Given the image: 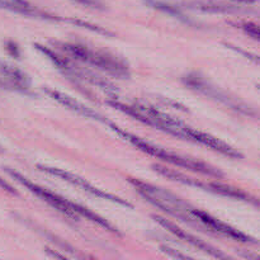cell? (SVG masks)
<instances>
[{"mask_svg":"<svg viewBox=\"0 0 260 260\" xmlns=\"http://www.w3.org/2000/svg\"><path fill=\"white\" fill-rule=\"evenodd\" d=\"M241 29L245 33H248L250 37L260 41V27H258V25L250 24V23H244V24H241Z\"/></svg>","mask_w":260,"mask_h":260,"instance_id":"cell-15","label":"cell"},{"mask_svg":"<svg viewBox=\"0 0 260 260\" xmlns=\"http://www.w3.org/2000/svg\"><path fill=\"white\" fill-rule=\"evenodd\" d=\"M0 83L5 88L14 89L18 91H27L29 89V80L18 69L0 61Z\"/></svg>","mask_w":260,"mask_h":260,"instance_id":"cell-10","label":"cell"},{"mask_svg":"<svg viewBox=\"0 0 260 260\" xmlns=\"http://www.w3.org/2000/svg\"><path fill=\"white\" fill-rule=\"evenodd\" d=\"M65 20H66V22L71 23V24H75V25H78V27L86 28V29L93 30V32L98 33V35L106 36V37H113V36H114L113 33L111 32V30L106 29V28H103V27H98V25H95V24H90V23L84 22V20L75 19V18H70V19H65Z\"/></svg>","mask_w":260,"mask_h":260,"instance_id":"cell-14","label":"cell"},{"mask_svg":"<svg viewBox=\"0 0 260 260\" xmlns=\"http://www.w3.org/2000/svg\"><path fill=\"white\" fill-rule=\"evenodd\" d=\"M184 83L187 84L189 88L200 91L203 95H207L210 96V98L216 99V101H218L220 103L229 106L231 109H235V111L240 112V113L243 114H248V116H255V112L251 111L248 106H245L244 103L239 102L238 99H233L230 95H228L225 91L220 90V89L213 86L211 83H208L207 80H205L201 75L190 74V75L185 76Z\"/></svg>","mask_w":260,"mask_h":260,"instance_id":"cell-5","label":"cell"},{"mask_svg":"<svg viewBox=\"0 0 260 260\" xmlns=\"http://www.w3.org/2000/svg\"><path fill=\"white\" fill-rule=\"evenodd\" d=\"M5 172L13 178V179L17 180L18 183L23 185V187L27 188L29 192H32L33 194H36L37 197H40L41 200L45 201L46 203H48L50 206H52L53 208L58 211V212L63 213L68 217L73 218V220H76L78 218V215L74 211V203L75 202H70L66 198L61 197V196H57L56 193L51 192V190L45 189V188L40 187V185L35 184L33 182H30L29 179H27L25 177H23L22 174H19L18 172H14V170L9 169V168H5Z\"/></svg>","mask_w":260,"mask_h":260,"instance_id":"cell-4","label":"cell"},{"mask_svg":"<svg viewBox=\"0 0 260 260\" xmlns=\"http://www.w3.org/2000/svg\"><path fill=\"white\" fill-rule=\"evenodd\" d=\"M9 2L12 3H15V4H19V5H23V7H30L29 4H28L25 0H9Z\"/></svg>","mask_w":260,"mask_h":260,"instance_id":"cell-21","label":"cell"},{"mask_svg":"<svg viewBox=\"0 0 260 260\" xmlns=\"http://www.w3.org/2000/svg\"><path fill=\"white\" fill-rule=\"evenodd\" d=\"M190 212H192V215L194 216V217H197V220L200 221V222H202L212 234H218V235L226 236V238H230L233 239V240L240 241V243L244 244H258V241H256L255 239L250 238V236H248L246 234L241 233V231L236 230V229L221 222L220 220L212 217V216L203 212V211L192 207Z\"/></svg>","mask_w":260,"mask_h":260,"instance_id":"cell-7","label":"cell"},{"mask_svg":"<svg viewBox=\"0 0 260 260\" xmlns=\"http://www.w3.org/2000/svg\"><path fill=\"white\" fill-rule=\"evenodd\" d=\"M128 182L131 183V184L136 188L137 192H139L147 202L151 203L152 206L160 208V210L164 211L165 213L170 215L172 217L178 218V220L183 221V222L192 226V228L197 229V230L208 233V229L206 228L202 222H200V221L197 220V217H194V216L192 215V212H190L192 206L188 205L187 202H184L182 198L177 197V196L173 194L172 192H168L164 188H159L156 187V185L142 182V180L129 178Z\"/></svg>","mask_w":260,"mask_h":260,"instance_id":"cell-1","label":"cell"},{"mask_svg":"<svg viewBox=\"0 0 260 260\" xmlns=\"http://www.w3.org/2000/svg\"><path fill=\"white\" fill-rule=\"evenodd\" d=\"M45 91L51 96V98L55 99L56 102H58L61 106H65L66 108H69L70 111L76 112V113L80 114V116L86 117V118L95 119V121H99V122H104V123L107 122V119L104 118V117H102L101 114H98L96 112L91 111L90 108L83 106V104L79 103L78 101L70 98V96L66 95V94L60 93V91H56V90H48V89H45Z\"/></svg>","mask_w":260,"mask_h":260,"instance_id":"cell-11","label":"cell"},{"mask_svg":"<svg viewBox=\"0 0 260 260\" xmlns=\"http://www.w3.org/2000/svg\"><path fill=\"white\" fill-rule=\"evenodd\" d=\"M231 2L241 3V4H255V3L260 2V0H231Z\"/></svg>","mask_w":260,"mask_h":260,"instance_id":"cell-20","label":"cell"},{"mask_svg":"<svg viewBox=\"0 0 260 260\" xmlns=\"http://www.w3.org/2000/svg\"><path fill=\"white\" fill-rule=\"evenodd\" d=\"M180 7L187 8V9L198 10V12L205 13H238L241 12V8L235 7V5L222 4L217 2H207V0H189V2H182Z\"/></svg>","mask_w":260,"mask_h":260,"instance_id":"cell-12","label":"cell"},{"mask_svg":"<svg viewBox=\"0 0 260 260\" xmlns=\"http://www.w3.org/2000/svg\"><path fill=\"white\" fill-rule=\"evenodd\" d=\"M76 3H80V4L86 5V7H94L99 8V3L96 0H74Z\"/></svg>","mask_w":260,"mask_h":260,"instance_id":"cell-19","label":"cell"},{"mask_svg":"<svg viewBox=\"0 0 260 260\" xmlns=\"http://www.w3.org/2000/svg\"><path fill=\"white\" fill-rule=\"evenodd\" d=\"M162 251L164 253H168L170 256H173V258H179V259H183V258H188L187 255H183V254L180 253H177V251L174 250V249H170V248H167V246H162Z\"/></svg>","mask_w":260,"mask_h":260,"instance_id":"cell-17","label":"cell"},{"mask_svg":"<svg viewBox=\"0 0 260 260\" xmlns=\"http://www.w3.org/2000/svg\"><path fill=\"white\" fill-rule=\"evenodd\" d=\"M37 168L41 170V172L46 173V174L53 175V177L60 178V179L65 180V182H68V183H71L73 185H76V187H79L80 189H84L85 192L90 193V194L95 196V197L101 198V200L111 201V202L117 203V205L123 206V207L132 208V205H131V203L127 202V201L122 200V198L117 197V196H114V194H111V193H107V192H104V190L98 189V188H95L94 185H91L90 183L86 182L85 179H83V178H80V177H78V175L73 174V173L65 172V170L57 169V168L45 167V165H37Z\"/></svg>","mask_w":260,"mask_h":260,"instance_id":"cell-6","label":"cell"},{"mask_svg":"<svg viewBox=\"0 0 260 260\" xmlns=\"http://www.w3.org/2000/svg\"><path fill=\"white\" fill-rule=\"evenodd\" d=\"M145 3H146L147 5H150V7L155 8V9L161 10V12L170 14L172 17L178 18V19H180L182 22L192 23L190 20H188V18L185 17V15L183 14V13L180 12L179 9H178V7L170 5V4H168V3H165V2H160V0H145Z\"/></svg>","mask_w":260,"mask_h":260,"instance_id":"cell-13","label":"cell"},{"mask_svg":"<svg viewBox=\"0 0 260 260\" xmlns=\"http://www.w3.org/2000/svg\"><path fill=\"white\" fill-rule=\"evenodd\" d=\"M61 46L66 52L70 53L75 58L106 71L113 78L126 79L129 76L128 66L122 60L112 56L111 53L91 50L86 46L75 45V43H61Z\"/></svg>","mask_w":260,"mask_h":260,"instance_id":"cell-3","label":"cell"},{"mask_svg":"<svg viewBox=\"0 0 260 260\" xmlns=\"http://www.w3.org/2000/svg\"><path fill=\"white\" fill-rule=\"evenodd\" d=\"M182 135L184 140H190V141L203 145V146L208 147V149L213 150V151H217L218 154L233 157V159H243V155H241L240 152L236 151L235 149L229 146L225 142L220 141V140L216 139V137L205 134V132H201L198 131V129H194L192 128V127H188L185 126V124H183Z\"/></svg>","mask_w":260,"mask_h":260,"instance_id":"cell-8","label":"cell"},{"mask_svg":"<svg viewBox=\"0 0 260 260\" xmlns=\"http://www.w3.org/2000/svg\"><path fill=\"white\" fill-rule=\"evenodd\" d=\"M106 123L108 124V126L111 127V129H113L118 136H121V139H124L126 141H128L129 144L136 146L137 149L141 150V151L145 152V154L151 155V156L154 157H159L160 160L168 162V164L175 165V167H179V168H184V169L192 170V172H196V173H201V174H206L215 178L223 177L222 172H220V170L216 169V168L211 167V165L206 164V162L198 161V160H193V159H189V157L180 156V155L174 154V152L167 151V150H164L162 147L155 146V145L150 144V142H146L145 140L140 139V137L135 136V135L129 134V132L123 131V129H121L118 126L112 123V122L107 121Z\"/></svg>","mask_w":260,"mask_h":260,"instance_id":"cell-2","label":"cell"},{"mask_svg":"<svg viewBox=\"0 0 260 260\" xmlns=\"http://www.w3.org/2000/svg\"><path fill=\"white\" fill-rule=\"evenodd\" d=\"M226 46H228L229 48H231V50H234V51H236V52H239V53H240V55H244L246 58H249V60L254 61V62H259L260 63V57H259V56H255V55H253V53L246 52V51H244V50H240V48L236 47V46H233V45H226Z\"/></svg>","mask_w":260,"mask_h":260,"instance_id":"cell-16","label":"cell"},{"mask_svg":"<svg viewBox=\"0 0 260 260\" xmlns=\"http://www.w3.org/2000/svg\"><path fill=\"white\" fill-rule=\"evenodd\" d=\"M0 188H3V189H5V190H7V192L12 193V194L18 196V192H17V190H15L14 188H13L12 185L9 184V183H7V182H5L4 179H2V178H0Z\"/></svg>","mask_w":260,"mask_h":260,"instance_id":"cell-18","label":"cell"},{"mask_svg":"<svg viewBox=\"0 0 260 260\" xmlns=\"http://www.w3.org/2000/svg\"><path fill=\"white\" fill-rule=\"evenodd\" d=\"M155 221H156L157 223H160V225L162 226L164 229H167L169 233H172L173 235H175L177 238H179L180 240L185 241V243H188L189 245L194 246V248L200 249V250L205 251V253H207L208 255L213 256V258H218V259H222V258H228V256L225 255L223 253H221L220 250H217V249H215L213 246L208 245V244H206L205 241L200 240L198 238H196V236H193L192 234H188L185 233L184 230H182L180 228H178L175 223L170 222V221L165 220V218L160 217V216H154Z\"/></svg>","mask_w":260,"mask_h":260,"instance_id":"cell-9","label":"cell"},{"mask_svg":"<svg viewBox=\"0 0 260 260\" xmlns=\"http://www.w3.org/2000/svg\"><path fill=\"white\" fill-rule=\"evenodd\" d=\"M256 86H258V89L260 90V85H256Z\"/></svg>","mask_w":260,"mask_h":260,"instance_id":"cell-22","label":"cell"}]
</instances>
